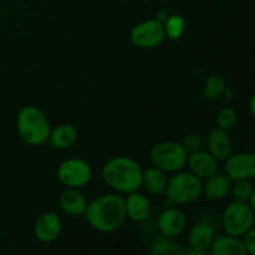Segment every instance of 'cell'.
Instances as JSON below:
<instances>
[{
    "label": "cell",
    "instance_id": "obj_1",
    "mask_svg": "<svg viewBox=\"0 0 255 255\" xmlns=\"http://www.w3.org/2000/svg\"><path fill=\"white\" fill-rule=\"evenodd\" d=\"M85 218L95 231L100 233H114L126 222L125 198L117 193L102 194L89 202Z\"/></svg>",
    "mask_w": 255,
    "mask_h": 255
},
{
    "label": "cell",
    "instance_id": "obj_11",
    "mask_svg": "<svg viewBox=\"0 0 255 255\" xmlns=\"http://www.w3.org/2000/svg\"><path fill=\"white\" fill-rule=\"evenodd\" d=\"M157 227L162 236L174 238L183 233L186 229L187 217L181 209L169 207L159 214L158 219H157Z\"/></svg>",
    "mask_w": 255,
    "mask_h": 255
},
{
    "label": "cell",
    "instance_id": "obj_25",
    "mask_svg": "<svg viewBox=\"0 0 255 255\" xmlns=\"http://www.w3.org/2000/svg\"><path fill=\"white\" fill-rule=\"evenodd\" d=\"M238 124V112L233 107H223L217 115V125L219 128L231 131Z\"/></svg>",
    "mask_w": 255,
    "mask_h": 255
},
{
    "label": "cell",
    "instance_id": "obj_7",
    "mask_svg": "<svg viewBox=\"0 0 255 255\" xmlns=\"http://www.w3.org/2000/svg\"><path fill=\"white\" fill-rule=\"evenodd\" d=\"M57 179L66 188H81L85 187L92 178L91 166L85 159L67 158L60 163L56 171Z\"/></svg>",
    "mask_w": 255,
    "mask_h": 255
},
{
    "label": "cell",
    "instance_id": "obj_17",
    "mask_svg": "<svg viewBox=\"0 0 255 255\" xmlns=\"http://www.w3.org/2000/svg\"><path fill=\"white\" fill-rule=\"evenodd\" d=\"M208 253L209 255H248L242 238L229 234L216 236Z\"/></svg>",
    "mask_w": 255,
    "mask_h": 255
},
{
    "label": "cell",
    "instance_id": "obj_24",
    "mask_svg": "<svg viewBox=\"0 0 255 255\" xmlns=\"http://www.w3.org/2000/svg\"><path fill=\"white\" fill-rule=\"evenodd\" d=\"M254 189L255 187L251 179H241V181H234V183H232L231 192L234 201L249 203Z\"/></svg>",
    "mask_w": 255,
    "mask_h": 255
},
{
    "label": "cell",
    "instance_id": "obj_18",
    "mask_svg": "<svg viewBox=\"0 0 255 255\" xmlns=\"http://www.w3.org/2000/svg\"><path fill=\"white\" fill-rule=\"evenodd\" d=\"M232 181L226 173H214L203 183V193L211 201H221L226 198L232 188Z\"/></svg>",
    "mask_w": 255,
    "mask_h": 255
},
{
    "label": "cell",
    "instance_id": "obj_29",
    "mask_svg": "<svg viewBox=\"0 0 255 255\" xmlns=\"http://www.w3.org/2000/svg\"><path fill=\"white\" fill-rule=\"evenodd\" d=\"M168 16H169L168 11H166V10H159V11L157 12V15H156V17H154V19H157L158 21H161L162 24H163V22L166 21L167 19H168Z\"/></svg>",
    "mask_w": 255,
    "mask_h": 255
},
{
    "label": "cell",
    "instance_id": "obj_9",
    "mask_svg": "<svg viewBox=\"0 0 255 255\" xmlns=\"http://www.w3.org/2000/svg\"><path fill=\"white\" fill-rule=\"evenodd\" d=\"M226 174L232 181L255 178V153L253 152H239L232 153L226 159L224 166Z\"/></svg>",
    "mask_w": 255,
    "mask_h": 255
},
{
    "label": "cell",
    "instance_id": "obj_10",
    "mask_svg": "<svg viewBox=\"0 0 255 255\" xmlns=\"http://www.w3.org/2000/svg\"><path fill=\"white\" fill-rule=\"evenodd\" d=\"M62 229V222L54 212L40 214L34 224V236L41 243H52L59 238Z\"/></svg>",
    "mask_w": 255,
    "mask_h": 255
},
{
    "label": "cell",
    "instance_id": "obj_31",
    "mask_svg": "<svg viewBox=\"0 0 255 255\" xmlns=\"http://www.w3.org/2000/svg\"><path fill=\"white\" fill-rule=\"evenodd\" d=\"M249 206H251V208L253 209V212L255 214V189H254L253 194H252V197H251V201H249Z\"/></svg>",
    "mask_w": 255,
    "mask_h": 255
},
{
    "label": "cell",
    "instance_id": "obj_3",
    "mask_svg": "<svg viewBox=\"0 0 255 255\" xmlns=\"http://www.w3.org/2000/svg\"><path fill=\"white\" fill-rule=\"evenodd\" d=\"M16 131L30 146H41L49 141L51 126L44 112L36 106H24L16 116Z\"/></svg>",
    "mask_w": 255,
    "mask_h": 255
},
{
    "label": "cell",
    "instance_id": "obj_15",
    "mask_svg": "<svg viewBox=\"0 0 255 255\" xmlns=\"http://www.w3.org/2000/svg\"><path fill=\"white\" fill-rule=\"evenodd\" d=\"M125 208L127 218L137 223L147 221L152 211L149 199L138 191L127 194V198H125Z\"/></svg>",
    "mask_w": 255,
    "mask_h": 255
},
{
    "label": "cell",
    "instance_id": "obj_8",
    "mask_svg": "<svg viewBox=\"0 0 255 255\" xmlns=\"http://www.w3.org/2000/svg\"><path fill=\"white\" fill-rule=\"evenodd\" d=\"M129 39L138 49H152L161 45L166 39L164 26L157 19L143 20L132 27Z\"/></svg>",
    "mask_w": 255,
    "mask_h": 255
},
{
    "label": "cell",
    "instance_id": "obj_5",
    "mask_svg": "<svg viewBox=\"0 0 255 255\" xmlns=\"http://www.w3.org/2000/svg\"><path fill=\"white\" fill-rule=\"evenodd\" d=\"M149 157L152 166L162 169L166 173H176L187 166L188 153L178 142L164 141L153 146Z\"/></svg>",
    "mask_w": 255,
    "mask_h": 255
},
{
    "label": "cell",
    "instance_id": "obj_20",
    "mask_svg": "<svg viewBox=\"0 0 255 255\" xmlns=\"http://www.w3.org/2000/svg\"><path fill=\"white\" fill-rule=\"evenodd\" d=\"M167 183H168V178L166 176V172H163L162 169L152 166L143 171L142 186H144L147 192H149L151 194L161 196V194L166 193Z\"/></svg>",
    "mask_w": 255,
    "mask_h": 255
},
{
    "label": "cell",
    "instance_id": "obj_16",
    "mask_svg": "<svg viewBox=\"0 0 255 255\" xmlns=\"http://www.w3.org/2000/svg\"><path fill=\"white\" fill-rule=\"evenodd\" d=\"M87 204H89V202H87L86 197L76 188H66L60 194V208L62 209L64 213L69 214V216H84Z\"/></svg>",
    "mask_w": 255,
    "mask_h": 255
},
{
    "label": "cell",
    "instance_id": "obj_14",
    "mask_svg": "<svg viewBox=\"0 0 255 255\" xmlns=\"http://www.w3.org/2000/svg\"><path fill=\"white\" fill-rule=\"evenodd\" d=\"M216 238V229L213 224L201 221L194 224L188 233V247L193 251L208 252Z\"/></svg>",
    "mask_w": 255,
    "mask_h": 255
},
{
    "label": "cell",
    "instance_id": "obj_2",
    "mask_svg": "<svg viewBox=\"0 0 255 255\" xmlns=\"http://www.w3.org/2000/svg\"><path fill=\"white\" fill-rule=\"evenodd\" d=\"M143 169L132 157L117 156L109 159L102 167L101 176L105 183L119 193L128 194L142 186Z\"/></svg>",
    "mask_w": 255,
    "mask_h": 255
},
{
    "label": "cell",
    "instance_id": "obj_21",
    "mask_svg": "<svg viewBox=\"0 0 255 255\" xmlns=\"http://www.w3.org/2000/svg\"><path fill=\"white\" fill-rule=\"evenodd\" d=\"M181 247L171 237H157L149 244V255H179Z\"/></svg>",
    "mask_w": 255,
    "mask_h": 255
},
{
    "label": "cell",
    "instance_id": "obj_19",
    "mask_svg": "<svg viewBox=\"0 0 255 255\" xmlns=\"http://www.w3.org/2000/svg\"><path fill=\"white\" fill-rule=\"evenodd\" d=\"M77 137H79L77 129L72 125L64 124L51 129L47 142L54 148L67 149L76 143Z\"/></svg>",
    "mask_w": 255,
    "mask_h": 255
},
{
    "label": "cell",
    "instance_id": "obj_4",
    "mask_svg": "<svg viewBox=\"0 0 255 255\" xmlns=\"http://www.w3.org/2000/svg\"><path fill=\"white\" fill-rule=\"evenodd\" d=\"M203 193V182L191 172H176L168 179L166 197L174 204H188L197 201Z\"/></svg>",
    "mask_w": 255,
    "mask_h": 255
},
{
    "label": "cell",
    "instance_id": "obj_23",
    "mask_svg": "<svg viewBox=\"0 0 255 255\" xmlns=\"http://www.w3.org/2000/svg\"><path fill=\"white\" fill-rule=\"evenodd\" d=\"M166 37L169 40L181 39L186 27V21L183 16L179 14H169L168 19L163 22Z\"/></svg>",
    "mask_w": 255,
    "mask_h": 255
},
{
    "label": "cell",
    "instance_id": "obj_6",
    "mask_svg": "<svg viewBox=\"0 0 255 255\" xmlns=\"http://www.w3.org/2000/svg\"><path fill=\"white\" fill-rule=\"evenodd\" d=\"M254 226L255 214L249 203L233 201L226 207L222 214V227L229 236L242 238Z\"/></svg>",
    "mask_w": 255,
    "mask_h": 255
},
{
    "label": "cell",
    "instance_id": "obj_22",
    "mask_svg": "<svg viewBox=\"0 0 255 255\" xmlns=\"http://www.w3.org/2000/svg\"><path fill=\"white\" fill-rule=\"evenodd\" d=\"M226 92V81L219 75H211L207 77L203 95L209 101H217Z\"/></svg>",
    "mask_w": 255,
    "mask_h": 255
},
{
    "label": "cell",
    "instance_id": "obj_32",
    "mask_svg": "<svg viewBox=\"0 0 255 255\" xmlns=\"http://www.w3.org/2000/svg\"><path fill=\"white\" fill-rule=\"evenodd\" d=\"M236 1H246V0H236Z\"/></svg>",
    "mask_w": 255,
    "mask_h": 255
},
{
    "label": "cell",
    "instance_id": "obj_28",
    "mask_svg": "<svg viewBox=\"0 0 255 255\" xmlns=\"http://www.w3.org/2000/svg\"><path fill=\"white\" fill-rule=\"evenodd\" d=\"M179 255H209L208 252H198V251H193L188 247V248H181V253Z\"/></svg>",
    "mask_w": 255,
    "mask_h": 255
},
{
    "label": "cell",
    "instance_id": "obj_12",
    "mask_svg": "<svg viewBox=\"0 0 255 255\" xmlns=\"http://www.w3.org/2000/svg\"><path fill=\"white\" fill-rule=\"evenodd\" d=\"M208 152L217 161H226L233 153V142L228 131L219 127L211 129L207 137Z\"/></svg>",
    "mask_w": 255,
    "mask_h": 255
},
{
    "label": "cell",
    "instance_id": "obj_26",
    "mask_svg": "<svg viewBox=\"0 0 255 255\" xmlns=\"http://www.w3.org/2000/svg\"><path fill=\"white\" fill-rule=\"evenodd\" d=\"M181 144L183 146V148L186 149L187 153L191 154L193 153V152H197L201 149L202 138L201 136L197 133H188L184 136L183 141L181 142Z\"/></svg>",
    "mask_w": 255,
    "mask_h": 255
},
{
    "label": "cell",
    "instance_id": "obj_13",
    "mask_svg": "<svg viewBox=\"0 0 255 255\" xmlns=\"http://www.w3.org/2000/svg\"><path fill=\"white\" fill-rule=\"evenodd\" d=\"M187 166L189 167L191 173L201 179H207L218 172V161L208 151L202 149L188 154Z\"/></svg>",
    "mask_w": 255,
    "mask_h": 255
},
{
    "label": "cell",
    "instance_id": "obj_27",
    "mask_svg": "<svg viewBox=\"0 0 255 255\" xmlns=\"http://www.w3.org/2000/svg\"><path fill=\"white\" fill-rule=\"evenodd\" d=\"M244 247L248 255H255V228H252L251 231L247 232L243 237H242Z\"/></svg>",
    "mask_w": 255,
    "mask_h": 255
},
{
    "label": "cell",
    "instance_id": "obj_30",
    "mask_svg": "<svg viewBox=\"0 0 255 255\" xmlns=\"http://www.w3.org/2000/svg\"><path fill=\"white\" fill-rule=\"evenodd\" d=\"M249 111H251L252 116L255 119V94L249 100Z\"/></svg>",
    "mask_w": 255,
    "mask_h": 255
}]
</instances>
